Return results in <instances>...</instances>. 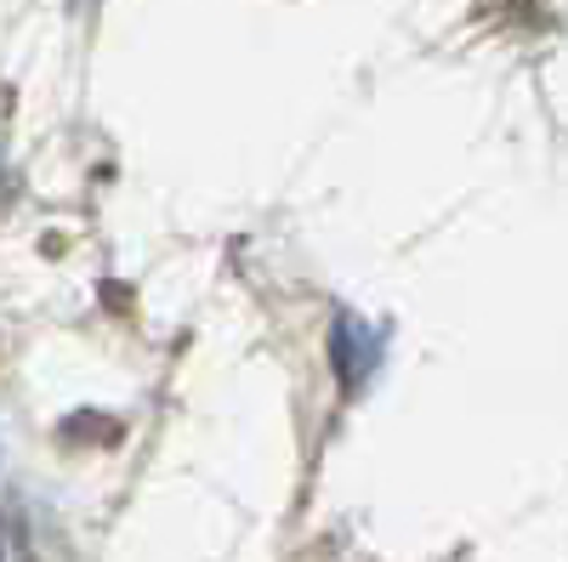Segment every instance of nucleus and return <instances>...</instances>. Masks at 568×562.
Returning a JSON list of instances; mask_svg holds the SVG:
<instances>
[{
	"label": "nucleus",
	"mask_w": 568,
	"mask_h": 562,
	"mask_svg": "<svg viewBox=\"0 0 568 562\" xmlns=\"http://www.w3.org/2000/svg\"><path fill=\"white\" fill-rule=\"evenodd\" d=\"M329 369H336V381L347 392L369 387L375 369H382V330H375L369 318L358 313H336V324H329Z\"/></svg>",
	"instance_id": "obj_1"
}]
</instances>
